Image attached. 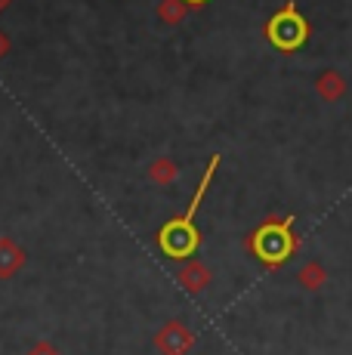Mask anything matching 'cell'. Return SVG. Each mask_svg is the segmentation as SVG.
<instances>
[{"label":"cell","instance_id":"6da1fadb","mask_svg":"<svg viewBox=\"0 0 352 355\" xmlns=\"http://www.w3.org/2000/svg\"><path fill=\"white\" fill-rule=\"evenodd\" d=\"M216 164H220V158L211 161V167H207L204 180H201V186H198V195H195L192 207H188V214L182 216V220H176V223H170V226L161 229V248H164V254H170V257H188L195 248H198V232H195L192 220H195V210H198V204H201V195H204L207 186H211V176H213Z\"/></svg>","mask_w":352,"mask_h":355},{"label":"cell","instance_id":"7a4b0ae2","mask_svg":"<svg viewBox=\"0 0 352 355\" xmlns=\"http://www.w3.org/2000/svg\"><path fill=\"white\" fill-rule=\"evenodd\" d=\"M266 37L272 40L275 50L294 53V50H300V46L306 44V37H309V25H306V19H303L300 12H297V6H294V3H288L284 10H279L272 19H269V25H266Z\"/></svg>","mask_w":352,"mask_h":355},{"label":"cell","instance_id":"3957f363","mask_svg":"<svg viewBox=\"0 0 352 355\" xmlns=\"http://www.w3.org/2000/svg\"><path fill=\"white\" fill-rule=\"evenodd\" d=\"M290 220H294V216H288V220H281V223H266V226L254 235V254L260 257L263 263L279 266L297 250V238L290 235Z\"/></svg>","mask_w":352,"mask_h":355},{"label":"cell","instance_id":"277c9868","mask_svg":"<svg viewBox=\"0 0 352 355\" xmlns=\"http://www.w3.org/2000/svg\"><path fill=\"white\" fill-rule=\"evenodd\" d=\"M300 282L306 284V288H313V291L322 288V284H324V269H322V266H315V263H309L306 269L300 272Z\"/></svg>","mask_w":352,"mask_h":355},{"label":"cell","instance_id":"5b68a950","mask_svg":"<svg viewBox=\"0 0 352 355\" xmlns=\"http://www.w3.org/2000/svg\"><path fill=\"white\" fill-rule=\"evenodd\" d=\"M322 93H324V99H337V93H340V80H337V74H324Z\"/></svg>","mask_w":352,"mask_h":355},{"label":"cell","instance_id":"8992f818","mask_svg":"<svg viewBox=\"0 0 352 355\" xmlns=\"http://www.w3.org/2000/svg\"><path fill=\"white\" fill-rule=\"evenodd\" d=\"M186 3H204V0H186Z\"/></svg>","mask_w":352,"mask_h":355},{"label":"cell","instance_id":"52a82bcc","mask_svg":"<svg viewBox=\"0 0 352 355\" xmlns=\"http://www.w3.org/2000/svg\"><path fill=\"white\" fill-rule=\"evenodd\" d=\"M6 3H10V0H0V10H3V6H6Z\"/></svg>","mask_w":352,"mask_h":355}]
</instances>
